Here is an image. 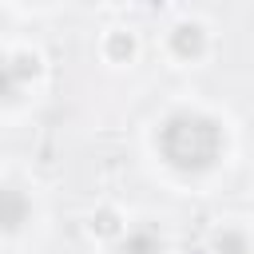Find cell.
Returning <instances> with one entry per match:
<instances>
[{
	"label": "cell",
	"mask_w": 254,
	"mask_h": 254,
	"mask_svg": "<svg viewBox=\"0 0 254 254\" xmlns=\"http://www.w3.org/2000/svg\"><path fill=\"white\" fill-rule=\"evenodd\" d=\"M159 151L179 171H206L222 155V127L198 111H175L159 127Z\"/></svg>",
	"instance_id": "1"
},
{
	"label": "cell",
	"mask_w": 254,
	"mask_h": 254,
	"mask_svg": "<svg viewBox=\"0 0 254 254\" xmlns=\"http://www.w3.org/2000/svg\"><path fill=\"white\" fill-rule=\"evenodd\" d=\"M171 48H175V56L194 60V56H202L206 36H202V28H198V24H179V28L171 32Z\"/></svg>",
	"instance_id": "2"
},
{
	"label": "cell",
	"mask_w": 254,
	"mask_h": 254,
	"mask_svg": "<svg viewBox=\"0 0 254 254\" xmlns=\"http://www.w3.org/2000/svg\"><path fill=\"white\" fill-rule=\"evenodd\" d=\"M36 71H40V60H36V56H12V60L4 64V91H8V99H16L20 79H28V75H36Z\"/></svg>",
	"instance_id": "3"
},
{
	"label": "cell",
	"mask_w": 254,
	"mask_h": 254,
	"mask_svg": "<svg viewBox=\"0 0 254 254\" xmlns=\"http://www.w3.org/2000/svg\"><path fill=\"white\" fill-rule=\"evenodd\" d=\"M0 198H4V218H0V222H4V230H16V226L24 222V214H28V202H24V194H20L16 187H4Z\"/></svg>",
	"instance_id": "4"
},
{
	"label": "cell",
	"mask_w": 254,
	"mask_h": 254,
	"mask_svg": "<svg viewBox=\"0 0 254 254\" xmlns=\"http://www.w3.org/2000/svg\"><path fill=\"white\" fill-rule=\"evenodd\" d=\"M210 246H214V254H246V238H242L238 230H230V226L218 230Z\"/></svg>",
	"instance_id": "5"
},
{
	"label": "cell",
	"mask_w": 254,
	"mask_h": 254,
	"mask_svg": "<svg viewBox=\"0 0 254 254\" xmlns=\"http://www.w3.org/2000/svg\"><path fill=\"white\" fill-rule=\"evenodd\" d=\"M123 254H159V238H155L151 230H139V234H131V238H127Z\"/></svg>",
	"instance_id": "6"
},
{
	"label": "cell",
	"mask_w": 254,
	"mask_h": 254,
	"mask_svg": "<svg viewBox=\"0 0 254 254\" xmlns=\"http://www.w3.org/2000/svg\"><path fill=\"white\" fill-rule=\"evenodd\" d=\"M131 52H135V40L127 32H111L107 36V56L111 60H131Z\"/></svg>",
	"instance_id": "7"
},
{
	"label": "cell",
	"mask_w": 254,
	"mask_h": 254,
	"mask_svg": "<svg viewBox=\"0 0 254 254\" xmlns=\"http://www.w3.org/2000/svg\"><path fill=\"white\" fill-rule=\"evenodd\" d=\"M91 230H95V234H119V214H115V210H99V214L91 218Z\"/></svg>",
	"instance_id": "8"
}]
</instances>
